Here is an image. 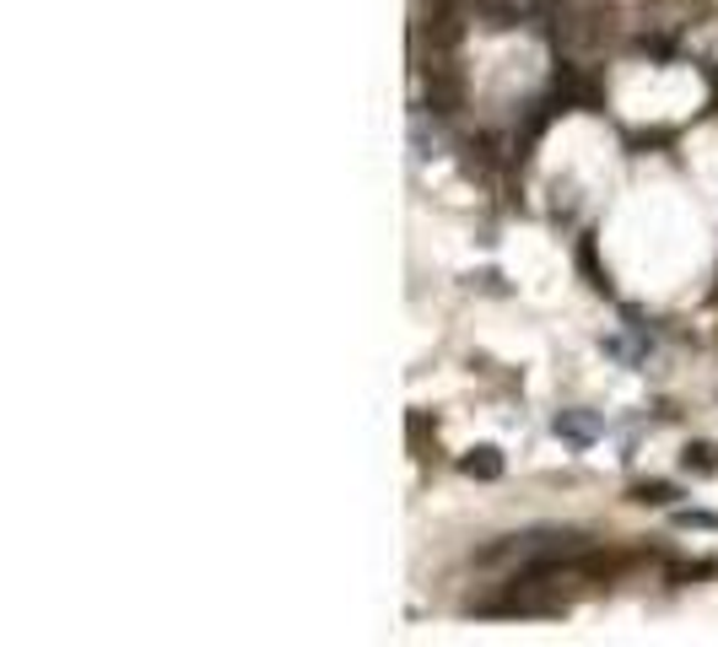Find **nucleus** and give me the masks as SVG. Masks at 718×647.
I'll return each instance as SVG.
<instances>
[{"label":"nucleus","instance_id":"3","mask_svg":"<svg viewBox=\"0 0 718 647\" xmlns=\"http://www.w3.org/2000/svg\"><path fill=\"white\" fill-rule=\"evenodd\" d=\"M460 470H465L470 481H498V475H503V453H498L492 443H481L460 459Z\"/></svg>","mask_w":718,"mask_h":647},{"label":"nucleus","instance_id":"4","mask_svg":"<svg viewBox=\"0 0 718 647\" xmlns=\"http://www.w3.org/2000/svg\"><path fill=\"white\" fill-rule=\"evenodd\" d=\"M680 470H691V475H718V443H691L680 453Z\"/></svg>","mask_w":718,"mask_h":647},{"label":"nucleus","instance_id":"1","mask_svg":"<svg viewBox=\"0 0 718 647\" xmlns=\"http://www.w3.org/2000/svg\"><path fill=\"white\" fill-rule=\"evenodd\" d=\"M551 432H556L567 448H594L599 438H605V421H599L594 410H556Z\"/></svg>","mask_w":718,"mask_h":647},{"label":"nucleus","instance_id":"7","mask_svg":"<svg viewBox=\"0 0 718 647\" xmlns=\"http://www.w3.org/2000/svg\"><path fill=\"white\" fill-rule=\"evenodd\" d=\"M680 528H718V513H702V507H676Z\"/></svg>","mask_w":718,"mask_h":647},{"label":"nucleus","instance_id":"5","mask_svg":"<svg viewBox=\"0 0 718 647\" xmlns=\"http://www.w3.org/2000/svg\"><path fill=\"white\" fill-rule=\"evenodd\" d=\"M633 496H637V502H643V507H670V502H676L680 491H676V485H670V481H643V485H637V491H633Z\"/></svg>","mask_w":718,"mask_h":647},{"label":"nucleus","instance_id":"2","mask_svg":"<svg viewBox=\"0 0 718 647\" xmlns=\"http://www.w3.org/2000/svg\"><path fill=\"white\" fill-rule=\"evenodd\" d=\"M460 103H465V81L454 76L449 65H432L427 71V109L432 114H454Z\"/></svg>","mask_w":718,"mask_h":647},{"label":"nucleus","instance_id":"6","mask_svg":"<svg viewBox=\"0 0 718 647\" xmlns=\"http://www.w3.org/2000/svg\"><path fill=\"white\" fill-rule=\"evenodd\" d=\"M411 146H417V157H432V152H438V130H427V114H417V120H411Z\"/></svg>","mask_w":718,"mask_h":647}]
</instances>
